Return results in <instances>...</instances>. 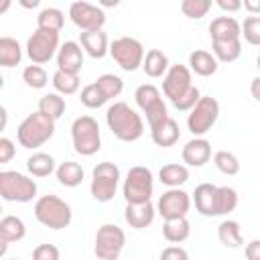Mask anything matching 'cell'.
Returning <instances> with one entry per match:
<instances>
[{"label":"cell","instance_id":"cell-1","mask_svg":"<svg viewBox=\"0 0 260 260\" xmlns=\"http://www.w3.org/2000/svg\"><path fill=\"white\" fill-rule=\"evenodd\" d=\"M106 124L122 142H136L144 134V122L126 102H114L106 112Z\"/></svg>","mask_w":260,"mask_h":260},{"label":"cell","instance_id":"cell-28","mask_svg":"<svg viewBox=\"0 0 260 260\" xmlns=\"http://www.w3.org/2000/svg\"><path fill=\"white\" fill-rule=\"evenodd\" d=\"M211 51L213 57L221 63H234L240 55H242V41L234 39V41H211Z\"/></svg>","mask_w":260,"mask_h":260},{"label":"cell","instance_id":"cell-42","mask_svg":"<svg viewBox=\"0 0 260 260\" xmlns=\"http://www.w3.org/2000/svg\"><path fill=\"white\" fill-rule=\"evenodd\" d=\"M242 37L248 45L260 47V16H246L242 22Z\"/></svg>","mask_w":260,"mask_h":260},{"label":"cell","instance_id":"cell-16","mask_svg":"<svg viewBox=\"0 0 260 260\" xmlns=\"http://www.w3.org/2000/svg\"><path fill=\"white\" fill-rule=\"evenodd\" d=\"M81 67H83V49H81V45L75 43V41H65L59 47V53H57V69L65 71V73L79 75Z\"/></svg>","mask_w":260,"mask_h":260},{"label":"cell","instance_id":"cell-37","mask_svg":"<svg viewBox=\"0 0 260 260\" xmlns=\"http://www.w3.org/2000/svg\"><path fill=\"white\" fill-rule=\"evenodd\" d=\"M213 165H215V169H217L219 173H223V175H228V177H234V175L240 173V160H238V156H236L234 152H230V150H217V152L213 154Z\"/></svg>","mask_w":260,"mask_h":260},{"label":"cell","instance_id":"cell-35","mask_svg":"<svg viewBox=\"0 0 260 260\" xmlns=\"http://www.w3.org/2000/svg\"><path fill=\"white\" fill-rule=\"evenodd\" d=\"M39 112H43L45 116L53 118V120H59L63 114H65V100L61 98V93L53 91V93H45L41 100H39Z\"/></svg>","mask_w":260,"mask_h":260},{"label":"cell","instance_id":"cell-44","mask_svg":"<svg viewBox=\"0 0 260 260\" xmlns=\"http://www.w3.org/2000/svg\"><path fill=\"white\" fill-rule=\"evenodd\" d=\"M61 252L55 244H39L32 250V260H59Z\"/></svg>","mask_w":260,"mask_h":260},{"label":"cell","instance_id":"cell-53","mask_svg":"<svg viewBox=\"0 0 260 260\" xmlns=\"http://www.w3.org/2000/svg\"><path fill=\"white\" fill-rule=\"evenodd\" d=\"M256 67H258V71H260V55H258V59H256Z\"/></svg>","mask_w":260,"mask_h":260},{"label":"cell","instance_id":"cell-21","mask_svg":"<svg viewBox=\"0 0 260 260\" xmlns=\"http://www.w3.org/2000/svg\"><path fill=\"white\" fill-rule=\"evenodd\" d=\"M215 193H217V185H211V183H201V185L195 187L193 203H195V209L201 215H205V217L217 215V211H215Z\"/></svg>","mask_w":260,"mask_h":260},{"label":"cell","instance_id":"cell-34","mask_svg":"<svg viewBox=\"0 0 260 260\" xmlns=\"http://www.w3.org/2000/svg\"><path fill=\"white\" fill-rule=\"evenodd\" d=\"M238 207V191L234 187L221 185L215 193V211L217 215H228Z\"/></svg>","mask_w":260,"mask_h":260},{"label":"cell","instance_id":"cell-8","mask_svg":"<svg viewBox=\"0 0 260 260\" xmlns=\"http://www.w3.org/2000/svg\"><path fill=\"white\" fill-rule=\"evenodd\" d=\"M118 183H120V169L118 165L114 162H98L91 171V185H89V191H91V197L100 203H108L114 199L116 195V189H118Z\"/></svg>","mask_w":260,"mask_h":260},{"label":"cell","instance_id":"cell-25","mask_svg":"<svg viewBox=\"0 0 260 260\" xmlns=\"http://www.w3.org/2000/svg\"><path fill=\"white\" fill-rule=\"evenodd\" d=\"M26 236V225L18 215H4L0 219V242H20Z\"/></svg>","mask_w":260,"mask_h":260},{"label":"cell","instance_id":"cell-11","mask_svg":"<svg viewBox=\"0 0 260 260\" xmlns=\"http://www.w3.org/2000/svg\"><path fill=\"white\" fill-rule=\"evenodd\" d=\"M59 32L37 28L26 41V55L32 61V65H43L49 63L55 57V53H59Z\"/></svg>","mask_w":260,"mask_h":260},{"label":"cell","instance_id":"cell-49","mask_svg":"<svg viewBox=\"0 0 260 260\" xmlns=\"http://www.w3.org/2000/svg\"><path fill=\"white\" fill-rule=\"evenodd\" d=\"M242 6L248 10L250 16H260V0H244Z\"/></svg>","mask_w":260,"mask_h":260},{"label":"cell","instance_id":"cell-46","mask_svg":"<svg viewBox=\"0 0 260 260\" xmlns=\"http://www.w3.org/2000/svg\"><path fill=\"white\" fill-rule=\"evenodd\" d=\"M14 154H16V146H14V142H12L10 138L2 136V138H0V165L10 162Z\"/></svg>","mask_w":260,"mask_h":260},{"label":"cell","instance_id":"cell-51","mask_svg":"<svg viewBox=\"0 0 260 260\" xmlns=\"http://www.w3.org/2000/svg\"><path fill=\"white\" fill-rule=\"evenodd\" d=\"M20 4H22L24 8H37V6H39V0H32V2H24V0H20Z\"/></svg>","mask_w":260,"mask_h":260},{"label":"cell","instance_id":"cell-26","mask_svg":"<svg viewBox=\"0 0 260 260\" xmlns=\"http://www.w3.org/2000/svg\"><path fill=\"white\" fill-rule=\"evenodd\" d=\"M158 179H160V183L167 185L169 189H177V187H181L183 183H187V179H189V169H187V165L169 162V165L160 167Z\"/></svg>","mask_w":260,"mask_h":260},{"label":"cell","instance_id":"cell-36","mask_svg":"<svg viewBox=\"0 0 260 260\" xmlns=\"http://www.w3.org/2000/svg\"><path fill=\"white\" fill-rule=\"evenodd\" d=\"M53 87L57 93L61 95H73L77 89H79V75H73V73H65V71H55L53 73V79H51Z\"/></svg>","mask_w":260,"mask_h":260},{"label":"cell","instance_id":"cell-2","mask_svg":"<svg viewBox=\"0 0 260 260\" xmlns=\"http://www.w3.org/2000/svg\"><path fill=\"white\" fill-rule=\"evenodd\" d=\"M55 134V120L43 112L28 114L16 128V140L22 148H39Z\"/></svg>","mask_w":260,"mask_h":260},{"label":"cell","instance_id":"cell-7","mask_svg":"<svg viewBox=\"0 0 260 260\" xmlns=\"http://www.w3.org/2000/svg\"><path fill=\"white\" fill-rule=\"evenodd\" d=\"M134 100L138 104V108L146 114V122H148V128H154L158 124H162L169 116L167 112V104L160 95V89L152 83H142L136 87L134 91Z\"/></svg>","mask_w":260,"mask_h":260},{"label":"cell","instance_id":"cell-18","mask_svg":"<svg viewBox=\"0 0 260 260\" xmlns=\"http://www.w3.org/2000/svg\"><path fill=\"white\" fill-rule=\"evenodd\" d=\"M154 215H156V207L150 201H146V203H126V209H124V219L134 230L148 228L154 221Z\"/></svg>","mask_w":260,"mask_h":260},{"label":"cell","instance_id":"cell-4","mask_svg":"<svg viewBox=\"0 0 260 260\" xmlns=\"http://www.w3.org/2000/svg\"><path fill=\"white\" fill-rule=\"evenodd\" d=\"M71 140L73 148L81 156H93L102 146L100 124L93 116H79L71 124Z\"/></svg>","mask_w":260,"mask_h":260},{"label":"cell","instance_id":"cell-45","mask_svg":"<svg viewBox=\"0 0 260 260\" xmlns=\"http://www.w3.org/2000/svg\"><path fill=\"white\" fill-rule=\"evenodd\" d=\"M158 260H189V252L183 246H167Z\"/></svg>","mask_w":260,"mask_h":260},{"label":"cell","instance_id":"cell-12","mask_svg":"<svg viewBox=\"0 0 260 260\" xmlns=\"http://www.w3.org/2000/svg\"><path fill=\"white\" fill-rule=\"evenodd\" d=\"M110 55L112 59L120 65V69L124 71H136L138 67H142L144 61V47L138 39L132 37H120L110 45Z\"/></svg>","mask_w":260,"mask_h":260},{"label":"cell","instance_id":"cell-6","mask_svg":"<svg viewBox=\"0 0 260 260\" xmlns=\"http://www.w3.org/2000/svg\"><path fill=\"white\" fill-rule=\"evenodd\" d=\"M0 195L4 201L28 203L37 197V183L35 179L18 171H2L0 173Z\"/></svg>","mask_w":260,"mask_h":260},{"label":"cell","instance_id":"cell-40","mask_svg":"<svg viewBox=\"0 0 260 260\" xmlns=\"http://www.w3.org/2000/svg\"><path fill=\"white\" fill-rule=\"evenodd\" d=\"M22 81L32 89H41L49 83V75L41 65H26L22 69Z\"/></svg>","mask_w":260,"mask_h":260},{"label":"cell","instance_id":"cell-19","mask_svg":"<svg viewBox=\"0 0 260 260\" xmlns=\"http://www.w3.org/2000/svg\"><path fill=\"white\" fill-rule=\"evenodd\" d=\"M211 41H234L242 37V24L234 16H217L209 24Z\"/></svg>","mask_w":260,"mask_h":260},{"label":"cell","instance_id":"cell-24","mask_svg":"<svg viewBox=\"0 0 260 260\" xmlns=\"http://www.w3.org/2000/svg\"><path fill=\"white\" fill-rule=\"evenodd\" d=\"M169 57L160 51V49H148L146 55H144V61H142V71L156 79V77H165L167 71H169Z\"/></svg>","mask_w":260,"mask_h":260},{"label":"cell","instance_id":"cell-9","mask_svg":"<svg viewBox=\"0 0 260 260\" xmlns=\"http://www.w3.org/2000/svg\"><path fill=\"white\" fill-rule=\"evenodd\" d=\"M217 118H219V102L211 95H201V100L187 116V128L195 138H201L213 128Z\"/></svg>","mask_w":260,"mask_h":260},{"label":"cell","instance_id":"cell-29","mask_svg":"<svg viewBox=\"0 0 260 260\" xmlns=\"http://www.w3.org/2000/svg\"><path fill=\"white\" fill-rule=\"evenodd\" d=\"M26 169L32 177H49L51 173L57 171L55 167V158L47 152H32L26 158Z\"/></svg>","mask_w":260,"mask_h":260},{"label":"cell","instance_id":"cell-39","mask_svg":"<svg viewBox=\"0 0 260 260\" xmlns=\"http://www.w3.org/2000/svg\"><path fill=\"white\" fill-rule=\"evenodd\" d=\"M79 100H81V104H83L85 108H89V110H98V108H102V106L108 102V98L104 95V91L98 87L95 81L89 83V85H85V87L81 89Z\"/></svg>","mask_w":260,"mask_h":260},{"label":"cell","instance_id":"cell-20","mask_svg":"<svg viewBox=\"0 0 260 260\" xmlns=\"http://www.w3.org/2000/svg\"><path fill=\"white\" fill-rule=\"evenodd\" d=\"M79 45L83 53H87L91 59H102L106 53H110L108 47V35L104 30H87L79 35Z\"/></svg>","mask_w":260,"mask_h":260},{"label":"cell","instance_id":"cell-33","mask_svg":"<svg viewBox=\"0 0 260 260\" xmlns=\"http://www.w3.org/2000/svg\"><path fill=\"white\" fill-rule=\"evenodd\" d=\"M63 22H65V16L59 8L55 6H47L39 12L37 16V28H43V30H53V32H59L63 28Z\"/></svg>","mask_w":260,"mask_h":260},{"label":"cell","instance_id":"cell-3","mask_svg":"<svg viewBox=\"0 0 260 260\" xmlns=\"http://www.w3.org/2000/svg\"><path fill=\"white\" fill-rule=\"evenodd\" d=\"M35 217L49 230H65L71 219L73 211L67 201L57 195H43L35 201Z\"/></svg>","mask_w":260,"mask_h":260},{"label":"cell","instance_id":"cell-23","mask_svg":"<svg viewBox=\"0 0 260 260\" xmlns=\"http://www.w3.org/2000/svg\"><path fill=\"white\" fill-rule=\"evenodd\" d=\"M219 61L213 57V53L209 51H203V49H195L191 55H189V69L191 73L195 75H201V77H209L217 71V65Z\"/></svg>","mask_w":260,"mask_h":260},{"label":"cell","instance_id":"cell-43","mask_svg":"<svg viewBox=\"0 0 260 260\" xmlns=\"http://www.w3.org/2000/svg\"><path fill=\"white\" fill-rule=\"evenodd\" d=\"M201 100V93H199V89H197V85H193L183 98H179L173 106L179 110V112H191L193 108H195V104Z\"/></svg>","mask_w":260,"mask_h":260},{"label":"cell","instance_id":"cell-15","mask_svg":"<svg viewBox=\"0 0 260 260\" xmlns=\"http://www.w3.org/2000/svg\"><path fill=\"white\" fill-rule=\"evenodd\" d=\"M189 209H191V195L179 187L165 191L156 201V211L162 215V219L187 217Z\"/></svg>","mask_w":260,"mask_h":260},{"label":"cell","instance_id":"cell-14","mask_svg":"<svg viewBox=\"0 0 260 260\" xmlns=\"http://www.w3.org/2000/svg\"><path fill=\"white\" fill-rule=\"evenodd\" d=\"M193 87L191 81V69L187 65H171L167 75L162 77V93L169 98L171 104H175L179 98H183Z\"/></svg>","mask_w":260,"mask_h":260},{"label":"cell","instance_id":"cell-54","mask_svg":"<svg viewBox=\"0 0 260 260\" xmlns=\"http://www.w3.org/2000/svg\"><path fill=\"white\" fill-rule=\"evenodd\" d=\"M6 260H18V258H6Z\"/></svg>","mask_w":260,"mask_h":260},{"label":"cell","instance_id":"cell-13","mask_svg":"<svg viewBox=\"0 0 260 260\" xmlns=\"http://www.w3.org/2000/svg\"><path fill=\"white\" fill-rule=\"evenodd\" d=\"M69 18L81 32L102 30V26L106 24V12L100 6L83 2V0H77L69 6Z\"/></svg>","mask_w":260,"mask_h":260},{"label":"cell","instance_id":"cell-27","mask_svg":"<svg viewBox=\"0 0 260 260\" xmlns=\"http://www.w3.org/2000/svg\"><path fill=\"white\" fill-rule=\"evenodd\" d=\"M191 234V225L187 221V217H175V219H165L162 223V236L167 242L171 244H181L189 238Z\"/></svg>","mask_w":260,"mask_h":260},{"label":"cell","instance_id":"cell-41","mask_svg":"<svg viewBox=\"0 0 260 260\" xmlns=\"http://www.w3.org/2000/svg\"><path fill=\"white\" fill-rule=\"evenodd\" d=\"M211 10V0H183L181 2V12L187 18L199 20Z\"/></svg>","mask_w":260,"mask_h":260},{"label":"cell","instance_id":"cell-48","mask_svg":"<svg viewBox=\"0 0 260 260\" xmlns=\"http://www.w3.org/2000/svg\"><path fill=\"white\" fill-rule=\"evenodd\" d=\"M215 4L221 10H225V12H238L242 8V2L240 0H215Z\"/></svg>","mask_w":260,"mask_h":260},{"label":"cell","instance_id":"cell-22","mask_svg":"<svg viewBox=\"0 0 260 260\" xmlns=\"http://www.w3.org/2000/svg\"><path fill=\"white\" fill-rule=\"evenodd\" d=\"M181 136V130H179V124L175 118H167L162 124L150 128V138L156 146H162V148H169V146H175L177 140Z\"/></svg>","mask_w":260,"mask_h":260},{"label":"cell","instance_id":"cell-52","mask_svg":"<svg viewBox=\"0 0 260 260\" xmlns=\"http://www.w3.org/2000/svg\"><path fill=\"white\" fill-rule=\"evenodd\" d=\"M102 6H118V2H110V0H104Z\"/></svg>","mask_w":260,"mask_h":260},{"label":"cell","instance_id":"cell-10","mask_svg":"<svg viewBox=\"0 0 260 260\" xmlns=\"http://www.w3.org/2000/svg\"><path fill=\"white\" fill-rule=\"evenodd\" d=\"M126 244V234L116 223H104L95 232L93 252L98 260H118Z\"/></svg>","mask_w":260,"mask_h":260},{"label":"cell","instance_id":"cell-31","mask_svg":"<svg viewBox=\"0 0 260 260\" xmlns=\"http://www.w3.org/2000/svg\"><path fill=\"white\" fill-rule=\"evenodd\" d=\"M57 175V181L63 185V187H77L81 185L83 181V169L79 162H73V160H65L57 167L55 171Z\"/></svg>","mask_w":260,"mask_h":260},{"label":"cell","instance_id":"cell-38","mask_svg":"<svg viewBox=\"0 0 260 260\" xmlns=\"http://www.w3.org/2000/svg\"><path fill=\"white\" fill-rule=\"evenodd\" d=\"M95 83H98V87L104 91V95H106L108 100L118 98V95L122 93V89H124V81H122L118 75H114V73H104V75H100V77L95 79Z\"/></svg>","mask_w":260,"mask_h":260},{"label":"cell","instance_id":"cell-30","mask_svg":"<svg viewBox=\"0 0 260 260\" xmlns=\"http://www.w3.org/2000/svg\"><path fill=\"white\" fill-rule=\"evenodd\" d=\"M217 240H219L225 248H240V246L244 244L240 223L234 221V219H223V221L217 225Z\"/></svg>","mask_w":260,"mask_h":260},{"label":"cell","instance_id":"cell-32","mask_svg":"<svg viewBox=\"0 0 260 260\" xmlns=\"http://www.w3.org/2000/svg\"><path fill=\"white\" fill-rule=\"evenodd\" d=\"M22 59V49L16 39L2 37L0 39V65L2 67H14Z\"/></svg>","mask_w":260,"mask_h":260},{"label":"cell","instance_id":"cell-5","mask_svg":"<svg viewBox=\"0 0 260 260\" xmlns=\"http://www.w3.org/2000/svg\"><path fill=\"white\" fill-rule=\"evenodd\" d=\"M152 191H154L152 171L142 165L130 167V171L124 179V185H122V195H124L126 203H146V201H150Z\"/></svg>","mask_w":260,"mask_h":260},{"label":"cell","instance_id":"cell-50","mask_svg":"<svg viewBox=\"0 0 260 260\" xmlns=\"http://www.w3.org/2000/svg\"><path fill=\"white\" fill-rule=\"evenodd\" d=\"M250 93H252V98H254L256 102H260V75L252 79V83H250Z\"/></svg>","mask_w":260,"mask_h":260},{"label":"cell","instance_id":"cell-47","mask_svg":"<svg viewBox=\"0 0 260 260\" xmlns=\"http://www.w3.org/2000/svg\"><path fill=\"white\" fill-rule=\"evenodd\" d=\"M244 254H246V260H260V238L248 242L244 248Z\"/></svg>","mask_w":260,"mask_h":260},{"label":"cell","instance_id":"cell-17","mask_svg":"<svg viewBox=\"0 0 260 260\" xmlns=\"http://www.w3.org/2000/svg\"><path fill=\"white\" fill-rule=\"evenodd\" d=\"M181 158L187 167H203L209 158H211V144L207 138H191L183 150H181Z\"/></svg>","mask_w":260,"mask_h":260}]
</instances>
